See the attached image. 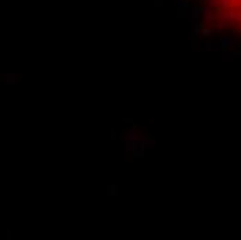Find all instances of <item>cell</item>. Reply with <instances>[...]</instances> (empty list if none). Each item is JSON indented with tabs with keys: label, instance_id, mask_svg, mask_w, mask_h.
Instances as JSON below:
<instances>
[{
	"label": "cell",
	"instance_id": "obj_1",
	"mask_svg": "<svg viewBox=\"0 0 241 240\" xmlns=\"http://www.w3.org/2000/svg\"><path fill=\"white\" fill-rule=\"evenodd\" d=\"M205 3L220 28L241 35V0H205Z\"/></svg>",
	"mask_w": 241,
	"mask_h": 240
}]
</instances>
